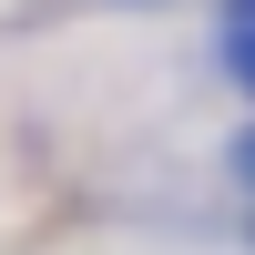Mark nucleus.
Returning a JSON list of instances; mask_svg holds the SVG:
<instances>
[{
    "label": "nucleus",
    "mask_w": 255,
    "mask_h": 255,
    "mask_svg": "<svg viewBox=\"0 0 255 255\" xmlns=\"http://www.w3.org/2000/svg\"><path fill=\"white\" fill-rule=\"evenodd\" d=\"M225 72L255 92V20H235V31H225Z\"/></svg>",
    "instance_id": "nucleus-1"
},
{
    "label": "nucleus",
    "mask_w": 255,
    "mask_h": 255,
    "mask_svg": "<svg viewBox=\"0 0 255 255\" xmlns=\"http://www.w3.org/2000/svg\"><path fill=\"white\" fill-rule=\"evenodd\" d=\"M235 174H245V184H255V133H245V143H235Z\"/></svg>",
    "instance_id": "nucleus-2"
},
{
    "label": "nucleus",
    "mask_w": 255,
    "mask_h": 255,
    "mask_svg": "<svg viewBox=\"0 0 255 255\" xmlns=\"http://www.w3.org/2000/svg\"><path fill=\"white\" fill-rule=\"evenodd\" d=\"M235 20H255V0H235Z\"/></svg>",
    "instance_id": "nucleus-3"
}]
</instances>
